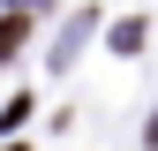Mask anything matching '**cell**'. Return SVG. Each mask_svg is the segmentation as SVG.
I'll return each instance as SVG.
<instances>
[{
    "mask_svg": "<svg viewBox=\"0 0 158 151\" xmlns=\"http://www.w3.org/2000/svg\"><path fill=\"white\" fill-rule=\"evenodd\" d=\"M23 38H30V15H23V8H8V15H0V61L23 45Z\"/></svg>",
    "mask_w": 158,
    "mask_h": 151,
    "instance_id": "obj_1",
    "label": "cell"
},
{
    "mask_svg": "<svg viewBox=\"0 0 158 151\" xmlns=\"http://www.w3.org/2000/svg\"><path fill=\"white\" fill-rule=\"evenodd\" d=\"M23 121H30V98H23V91H15V98L0 106V128H23Z\"/></svg>",
    "mask_w": 158,
    "mask_h": 151,
    "instance_id": "obj_2",
    "label": "cell"
},
{
    "mask_svg": "<svg viewBox=\"0 0 158 151\" xmlns=\"http://www.w3.org/2000/svg\"><path fill=\"white\" fill-rule=\"evenodd\" d=\"M15 8H23V15H30V8H53V0H15Z\"/></svg>",
    "mask_w": 158,
    "mask_h": 151,
    "instance_id": "obj_3",
    "label": "cell"
},
{
    "mask_svg": "<svg viewBox=\"0 0 158 151\" xmlns=\"http://www.w3.org/2000/svg\"><path fill=\"white\" fill-rule=\"evenodd\" d=\"M143 136H151V151H158V113H151V128H143Z\"/></svg>",
    "mask_w": 158,
    "mask_h": 151,
    "instance_id": "obj_4",
    "label": "cell"
}]
</instances>
